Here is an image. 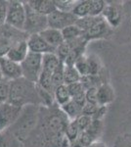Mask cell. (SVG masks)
<instances>
[{"mask_svg":"<svg viewBox=\"0 0 131 147\" xmlns=\"http://www.w3.org/2000/svg\"><path fill=\"white\" fill-rule=\"evenodd\" d=\"M42 60L43 55L30 52L25 61L21 63L24 79L30 80L33 84H37L42 73Z\"/></svg>","mask_w":131,"mask_h":147,"instance_id":"obj_5","label":"cell"},{"mask_svg":"<svg viewBox=\"0 0 131 147\" xmlns=\"http://www.w3.org/2000/svg\"><path fill=\"white\" fill-rule=\"evenodd\" d=\"M62 62L63 61L60 60V58L56 55V53L44 54L43 60H42V70L53 74L59 68Z\"/></svg>","mask_w":131,"mask_h":147,"instance_id":"obj_17","label":"cell"},{"mask_svg":"<svg viewBox=\"0 0 131 147\" xmlns=\"http://www.w3.org/2000/svg\"><path fill=\"white\" fill-rule=\"evenodd\" d=\"M77 20V18L73 13H65L59 10H55L47 16L48 28H56L59 30H63L67 27L75 25Z\"/></svg>","mask_w":131,"mask_h":147,"instance_id":"obj_7","label":"cell"},{"mask_svg":"<svg viewBox=\"0 0 131 147\" xmlns=\"http://www.w3.org/2000/svg\"><path fill=\"white\" fill-rule=\"evenodd\" d=\"M27 4L33 11L46 17L52 12L57 10L53 0H32V1H28Z\"/></svg>","mask_w":131,"mask_h":147,"instance_id":"obj_16","label":"cell"},{"mask_svg":"<svg viewBox=\"0 0 131 147\" xmlns=\"http://www.w3.org/2000/svg\"><path fill=\"white\" fill-rule=\"evenodd\" d=\"M71 147H82V146H80V145H78V144L75 143V144H73V146H71Z\"/></svg>","mask_w":131,"mask_h":147,"instance_id":"obj_39","label":"cell"},{"mask_svg":"<svg viewBox=\"0 0 131 147\" xmlns=\"http://www.w3.org/2000/svg\"><path fill=\"white\" fill-rule=\"evenodd\" d=\"M107 5V2L103 0H92L91 11H90V16L92 17H99L102 16V13L105 10V7Z\"/></svg>","mask_w":131,"mask_h":147,"instance_id":"obj_30","label":"cell"},{"mask_svg":"<svg viewBox=\"0 0 131 147\" xmlns=\"http://www.w3.org/2000/svg\"><path fill=\"white\" fill-rule=\"evenodd\" d=\"M80 134H81V130L78 127L77 122H75V121H71L66 129L65 136L70 139V141L71 143L75 144V142L77 141Z\"/></svg>","mask_w":131,"mask_h":147,"instance_id":"obj_25","label":"cell"},{"mask_svg":"<svg viewBox=\"0 0 131 147\" xmlns=\"http://www.w3.org/2000/svg\"><path fill=\"white\" fill-rule=\"evenodd\" d=\"M87 147H107V146H106V144L103 143V142L97 140V141L93 142L92 144H90V145L87 146Z\"/></svg>","mask_w":131,"mask_h":147,"instance_id":"obj_37","label":"cell"},{"mask_svg":"<svg viewBox=\"0 0 131 147\" xmlns=\"http://www.w3.org/2000/svg\"><path fill=\"white\" fill-rule=\"evenodd\" d=\"M103 19L102 16L99 17H92V16H87V17L79 18L77 20L75 25L79 28L80 30H82L83 32H86L87 30H89L92 27H94L97 23H99L100 21Z\"/></svg>","mask_w":131,"mask_h":147,"instance_id":"obj_21","label":"cell"},{"mask_svg":"<svg viewBox=\"0 0 131 147\" xmlns=\"http://www.w3.org/2000/svg\"><path fill=\"white\" fill-rule=\"evenodd\" d=\"M56 9L65 13H73L78 1L75 0H55Z\"/></svg>","mask_w":131,"mask_h":147,"instance_id":"obj_27","label":"cell"},{"mask_svg":"<svg viewBox=\"0 0 131 147\" xmlns=\"http://www.w3.org/2000/svg\"><path fill=\"white\" fill-rule=\"evenodd\" d=\"M62 34H63L64 39L65 41H71V40L79 38L84 35V32L82 30H80L75 25H71L70 27H67L62 30Z\"/></svg>","mask_w":131,"mask_h":147,"instance_id":"obj_24","label":"cell"},{"mask_svg":"<svg viewBox=\"0 0 131 147\" xmlns=\"http://www.w3.org/2000/svg\"><path fill=\"white\" fill-rule=\"evenodd\" d=\"M75 122H77V124L78 125V127L80 129V130L83 131V130H86L88 127H90V125H91L93 122V119L91 117H89V116L81 114V115L75 120Z\"/></svg>","mask_w":131,"mask_h":147,"instance_id":"obj_33","label":"cell"},{"mask_svg":"<svg viewBox=\"0 0 131 147\" xmlns=\"http://www.w3.org/2000/svg\"><path fill=\"white\" fill-rule=\"evenodd\" d=\"M28 54H30V49H28V41L26 39L16 43L10 50L7 52L5 56L10 60L14 61V62L21 64L25 61V59L27 58Z\"/></svg>","mask_w":131,"mask_h":147,"instance_id":"obj_12","label":"cell"},{"mask_svg":"<svg viewBox=\"0 0 131 147\" xmlns=\"http://www.w3.org/2000/svg\"><path fill=\"white\" fill-rule=\"evenodd\" d=\"M52 82H53L54 88L56 89L60 85L65 84V80H64V62L59 66V68L53 73L52 76Z\"/></svg>","mask_w":131,"mask_h":147,"instance_id":"obj_29","label":"cell"},{"mask_svg":"<svg viewBox=\"0 0 131 147\" xmlns=\"http://www.w3.org/2000/svg\"><path fill=\"white\" fill-rule=\"evenodd\" d=\"M67 86H68V89H69V91H70V94H71V98L79 95V94L84 93V92L86 91V89H85L84 85L82 84L81 82L69 84V85H67Z\"/></svg>","mask_w":131,"mask_h":147,"instance_id":"obj_32","label":"cell"},{"mask_svg":"<svg viewBox=\"0 0 131 147\" xmlns=\"http://www.w3.org/2000/svg\"><path fill=\"white\" fill-rule=\"evenodd\" d=\"M114 147H131V134L118 136L115 141Z\"/></svg>","mask_w":131,"mask_h":147,"instance_id":"obj_34","label":"cell"},{"mask_svg":"<svg viewBox=\"0 0 131 147\" xmlns=\"http://www.w3.org/2000/svg\"><path fill=\"white\" fill-rule=\"evenodd\" d=\"M102 17L113 28H118L121 23V12L115 4H107L102 13Z\"/></svg>","mask_w":131,"mask_h":147,"instance_id":"obj_13","label":"cell"},{"mask_svg":"<svg viewBox=\"0 0 131 147\" xmlns=\"http://www.w3.org/2000/svg\"><path fill=\"white\" fill-rule=\"evenodd\" d=\"M97 92L98 87H92L85 91V97H86V103L98 105V98H97ZM99 106V105H98Z\"/></svg>","mask_w":131,"mask_h":147,"instance_id":"obj_35","label":"cell"},{"mask_svg":"<svg viewBox=\"0 0 131 147\" xmlns=\"http://www.w3.org/2000/svg\"><path fill=\"white\" fill-rule=\"evenodd\" d=\"M114 28H111L108 25V23L102 19L99 23H97L94 27H92L89 30L84 32V38L87 41L90 40H96V39H105L111 37L113 34Z\"/></svg>","mask_w":131,"mask_h":147,"instance_id":"obj_10","label":"cell"},{"mask_svg":"<svg viewBox=\"0 0 131 147\" xmlns=\"http://www.w3.org/2000/svg\"><path fill=\"white\" fill-rule=\"evenodd\" d=\"M10 87L11 82L4 79L0 82V103L8 102L9 96H10Z\"/></svg>","mask_w":131,"mask_h":147,"instance_id":"obj_28","label":"cell"},{"mask_svg":"<svg viewBox=\"0 0 131 147\" xmlns=\"http://www.w3.org/2000/svg\"><path fill=\"white\" fill-rule=\"evenodd\" d=\"M92 0H83V1H78L75 10L73 11V14L77 19L87 17L90 16V11H91Z\"/></svg>","mask_w":131,"mask_h":147,"instance_id":"obj_22","label":"cell"},{"mask_svg":"<svg viewBox=\"0 0 131 147\" xmlns=\"http://www.w3.org/2000/svg\"><path fill=\"white\" fill-rule=\"evenodd\" d=\"M97 98H98V105L107 107L110 104L115 101L116 93L115 89L109 82H104L98 87L97 92Z\"/></svg>","mask_w":131,"mask_h":147,"instance_id":"obj_14","label":"cell"},{"mask_svg":"<svg viewBox=\"0 0 131 147\" xmlns=\"http://www.w3.org/2000/svg\"><path fill=\"white\" fill-rule=\"evenodd\" d=\"M30 52L44 55L47 53H55L56 49L51 47L39 34H30L27 39Z\"/></svg>","mask_w":131,"mask_h":147,"instance_id":"obj_11","label":"cell"},{"mask_svg":"<svg viewBox=\"0 0 131 147\" xmlns=\"http://www.w3.org/2000/svg\"><path fill=\"white\" fill-rule=\"evenodd\" d=\"M22 107L5 102L0 104V132L16 122L21 113Z\"/></svg>","mask_w":131,"mask_h":147,"instance_id":"obj_8","label":"cell"},{"mask_svg":"<svg viewBox=\"0 0 131 147\" xmlns=\"http://www.w3.org/2000/svg\"><path fill=\"white\" fill-rule=\"evenodd\" d=\"M7 5H8V3H6V2H0V27L6 24Z\"/></svg>","mask_w":131,"mask_h":147,"instance_id":"obj_36","label":"cell"},{"mask_svg":"<svg viewBox=\"0 0 131 147\" xmlns=\"http://www.w3.org/2000/svg\"><path fill=\"white\" fill-rule=\"evenodd\" d=\"M4 80V77H3V75H2V72H1V69H0V82H2V80Z\"/></svg>","mask_w":131,"mask_h":147,"instance_id":"obj_38","label":"cell"},{"mask_svg":"<svg viewBox=\"0 0 131 147\" xmlns=\"http://www.w3.org/2000/svg\"><path fill=\"white\" fill-rule=\"evenodd\" d=\"M64 80L66 85L75 84L81 80V76L75 66H68L64 64Z\"/></svg>","mask_w":131,"mask_h":147,"instance_id":"obj_20","label":"cell"},{"mask_svg":"<svg viewBox=\"0 0 131 147\" xmlns=\"http://www.w3.org/2000/svg\"><path fill=\"white\" fill-rule=\"evenodd\" d=\"M54 99L60 107L66 105L71 100V96L66 84L58 86L54 91Z\"/></svg>","mask_w":131,"mask_h":147,"instance_id":"obj_19","label":"cell"},{"mask_svg":"<svg viewBox=\"0 0 131 147\" xmlns=\"http://www.w3.org/2000/svg\"><path fill=\"white\" fill-rule=\"evenodd\" d=\"M22 114L23 115H19L18 119L14 123L11 132L23 142L28 138L36 125L37 114L32 107H28L27 112H23Z\"/></svg>","mask_w":131,"mask_h":147,"instance_id":"obj_2","label":"cell"},{"mask_svg":"<svg viewBox=\"0 0 131 147\" xmlns=\"http://www.w3.org/2000/svg\"><path fill=\"white\" fill-rule=\"evenodd\" d=\"M38 95L36 84L21 78L19 80L11 82L10 96L8 102L18 107H23L25 104L32 103V99Z\"/></svg>","mask_w":131,"mask_h":147,"instance_id":"obj_1","label":"cell"},{"mask_svg":"<svg viewBox=\"0 0 131 147\" xmlns=\"http://www.w3.org/2000/svg\"><path fill=\"white\" fill-rule=\"evenodd\" d=\"M102 130H103V123H102V120H93L92 124L90 125V127L86 129V131L89 132V134L96 139L97 137L100 136Z\"/></svg>","mask_w":131,"mask_h":147,"instance_id":"obj_31","label":"cell"},{"mask_svg":"<svg viewBox=\"0 0 131 147\" xmlns=\"http://www.w3.org/2000/svg\"><path fill=\"white\" fill-rule=\"evenodd\" d=\"M0 69L4 79L13 82L23 78L22 67L21 64H18L10 60L6 56L0 57Z\"/></svg>","mask_w":131,"mask_h":147,"instance_id":"obj_9","label":"cell"},{"mask_svg":"<svg viewBox=\"0 0 131 147\" xmlns=\"http://www.w3.org/2000/svg\"><path fill=\"white\" fill-rule=\"evenodd\" d=\"M22 141L19 140L13 134L5 132L0 136V147H22Z\"/></svg>","mask_w":131,"mask_h":147,"instance_id":"obj_26","label":"cell"},{"mask_svg":"<svg viewBox=\"0 0 131 147\" xmlns=\"http://www.w3.org/2000/svg\"><path fill=\"white\" fill-rule=\"evenodd\" d=\"M39 34L41 35L42 38H43L50 46L53 47L54 49H57L59 46L62 45V44L65 42L63 34H62V30H56V28H47L46 30L41 32Z\"/></svg>","mask_w":131,"mask_h":147,"instance_id":"obj_15","label":"cell"},{"mask_svg":"<svg viewBox=\"0 0 131 147\" xmlns=\"http://www.w3.org/2000/svg\"><path fill=\"white\" fill-rule=\"evenodd\" d=\"M25 34H27V32L16 30L6 24L1 26L0 27V57L5 56L7 52L16 43L28 39V36H24Z\"/></svg>","mask_w":131,"mask_h":147,"instance_id":"obj_4","label":"cell"},{"mask_svg":"<svg viewBox=\"0 0 131 147\" xmlns=\"http://www.w3.org/2000/svg\"><path fill=\"white\" fill-rule=\"evenodd\" d=\"M25 5L26 10H27V22H26L25 32L30 35L33 34H40L44 30H46L48 28L46 16L33 11L27 3Z\"/></svg>","mask_w":131,"mask_h":147,"instance_id":"obj_6","label":"cell"},{"mask_svg":"<svg viewBox=\"0 0 131 147\" xmlns=\"http://www.w3.org/2000/svg\"><path fill=\"white\" fill-rule=\"evenodd\" d=\"M75 69L78 71L80 76L82 77H87V76H91V69H90V63L88 56L83 54L77 60L75 64Z\"/></svg>","mask_w":131,"mask_h":147,"instance_id":"obj_23","label":"cell"},{"mask_svg":"<svg viewBox=\"0 0 131 147\" xmlns=\"http://www.w3.org/2000/svg\"><path fill=\"white\" fill-rule=\"evenodd\" d=\"M27 22L26 5L21 1H10L7 5L6 25L21 32H25Z\"/></svg>","mask_w":131,"mask_h":147,"instance_id":"obj_3","label":"cell"},{"mask_svg":"<svg viewBox=\"0 0 131 147\" xmlns=\"http://www.w3.org/2000/svg\"><path fill=\"white\" fill-rule=\"evenodd\" d=\"M61 110L71 121H75L82 114V107H80L73 100H71L66 105L62 106Z\"/></svg>","mask_w":131,"mask_h":147,"instance_id":"obj_18","label":"cell"}]
</instances>
